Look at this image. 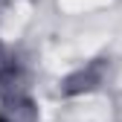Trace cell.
Segmentation results:
<instances>
[{"label":"cell","mask_w":122,"mask_h":122,"mask_svg":"<svg viewBox=\"0 0 122 122\" xmlns=\"http://www.w3.org/2000/svg\"><path fill=\"white\" fill-rule=\"evenodd\" d=\"M0 122H6V119H3V116H0Z\"/></svg>","instance_id":"obj_1"}]
</instances>
